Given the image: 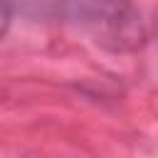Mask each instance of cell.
<instances>
[{
  "instance_id": "6da1fadb",
  "label": "cell",
  "mask_w": 158,
  "mask_h": 158,
  "mask_svg": "<svg viewBox=\"0 0 158 158\" xmlns=\"http://www.w3.org/2000/svg\"><path fill=\"white\" fill-rule=\"evenodd\" d=\"M84 25L96 42L109 49H133L141 44V22L128 0H84Z\"/></svg>"
},
{
  "instance_id": "7a4b0ae2",
  "label": "cell",
  "mask_w": 158,
  "mask_h": 158,
  "mask_svg": "<svg viewBox=\"0 0 158 158\" xmlns=\"http://www.w3.org/2000/svg\"><path fill=\"white\" fill-rule=\"evenodd\" d=\"M12 20V0H0V40L5 37Z\"/></svg>"
}]
</instances>
